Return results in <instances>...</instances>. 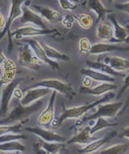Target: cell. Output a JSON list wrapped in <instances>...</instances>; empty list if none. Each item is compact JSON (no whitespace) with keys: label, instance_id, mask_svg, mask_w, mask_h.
I'll return each mask as SVG.
<instances>
[{"label":"cell","instance_id":"cell-1","mask_svg":"<svg viewBox=\"0 0 129 154\" xmlns=\"http://www.w3.org/2000/svg\"><path fill=\"white\" fill-rule=\"evenodd\" d=\"M115 94L113 91H110L108 93L103 95L100 100L95 101L93 103H88V104H84V105L76 106V107H72V108H66L63 112L56 119L53 120L51 123V127L57 128L60 125H62L63 121L66 120H75V119H79L82 117L84 114H86L88 111L94 108L95 107H97L101 103H106L108 101L112 100L115 98Z\"/></svg>","mask_w":129,"mask_h":154},{"label":"cell","instance_id":"cell-2","mask_svg":"<svg viewBox=\"0 0 129 154\" xmlns=\"http://www.w3.org/2000/svg\"><path fill=\"white\" fill-rule=\"evenodd\" d=\"M44 106V100H39L35 103L29 106H23L21 103L14 108L4 118L0 120V125H13L14 123L22 122L26 120L32 114L43 109Z\"/></svg>","mask_w":129,"mask_h":154},{"label":"cell","instance_id":"cell-3","mask_svg":"<svg viewBox=\"0 0 129 154\" xmlns=\"http://www.w3.org/2000/svg\"><path fill=\"white\" fill-rule=\"evenodd\" d=\"M19 64L30 70L38 71L40 68V60H38L33 50L28 44L24 43L20 46L18 56Z\"/></svg>","mask_w":129,"mask_h":154},{"label":"cell","instance_id":"cell-4","mask_svg":"<svg viewBox=\"0 0 129 154\" xmlns=\"http://www.w3.org/2000/svg\"><path fill=\"white\" fill-rule=\"evenodd\" d=\"M124 107L123 102H115V103H101L97 106V110L93 114L85 117L84 121H90V120H96L100 117L112 118L114 117L120 112Z\"/></svg>","mask_w":129,"mask_h":154},{"label":"cell","instance_id":"cell-5","mask_svg":"<svg viewBox=\"0 0 129 154\" xmlns=\"http://www.w3.org/2000/svg\"><path fill=\"white\" fill-rule=\"evenodd\" d=\"M46 88L51 89V91H55L63 94L66 96H74L73 89L71 86H69L67 83L63 82L60 79H46L37 82L28 88Z\"/></svg>","mask_w":129,"mask_h":154},{"label":"cell","instance_id":"cell-6","mask_svg":"<svg viewBox=\"0 0 129 154\" xmlns=\"http://www.w3.org/2000/svg\"><path fill=\"white\" fill-rule=\"evenodd\" d=\"M21 9L22 15L19 19L20 23H29V25H32V26L43 29V30L48 29L45 20L38 13H36L35 11L31 9V7L23 3Z\"/></svg>","mask_w":129,"mask_h":154},{"label":"cell","instance_id":"cell-7","mask_svg":"<svg viewBox=\"0 0 129 154\" xmlns=\"http://www.w3.org/2000/svg\"><path fill=\"white\" fill-rule=\"evenodd\" d=\"M57 91H52L50 96L48 104L42 109L38 116L37 121L40 127H47L51 125L53 120H55V104L56 100Z\"/></svg>","mask_w":129,"mask_h":154},{"label":"cell","instance_id":"cell-8","mask_svg":"<svg viewBox=\"0 0 129 154\" xmlns=\"http://www.w3.org/2000/svg\"><path fill=\"white\" fill-rule=\"evenodd\" d=\"M21 81L20 79H14L11 84L5 85L1 94V103H0V116L4 118L7 116L9 109L10 102L11 100L14 90Z\"/></svg>","mask_w":129,"mask_h":154},{"label":"cell","instance_id":"cell-9","mask_svg":"<svg viewBox=\"0 0 129 154\" xmlns=\"http://www.w3.org/2000/svg\"><path fill=\"white\" fill-rule=\"evenodd\" d=\"M56 29H47V30H43V29L38 28L36 26H34L32 25H25L19 28L16 29L15 31L9 35V37L14 36L16 39H23V37H31V36H38L44 35H50L55 32H57Z\"/></svg>","mask_w":129,"mask_h":154},{"label":"cell","instance_id":"cell-10","mask_svg":"<svg viewBox=\"0 0 129 154\" xmlns=\"http://www.w3.org/2000/svg\"><path fill=\"white\" fill-rule=\"evenodd\" d=\"M22 41L23 43L28 44L31 48V49L33 50L34 53L35 54V55L38 57V59L40 60L41 62L44 63L46 64L49 65L51 67L54 68V69H58L60 67V65L56 61L50 60L49 58L47 56L45 51L43 50V47L41 45L40 42H38V40H36L33 38H23Z\"/></svg>","mask_w":129,"mask_h":154},{"label":"cell","instance_id":"cell-11","mask_svg":"<svg viewBox=\"0 0 129 154\" xmlns=\"http://www.w3.org/2000/svg\"><path fill=\"white\" fill-rule=\"evenodd\" d=\"M118 137L117 131H112L106 135L105 137L100 139H97L94 141L91 142L90 144H87L86 146L83 147L81 149H77V152L80 154H94L96 152L100 151V149L103 146H104L108 142H110L113 138Z\"/></svg>","mask_w":129,"mask_h":154},{"label":"cell","instance_id":"cell-12","mask_svg":"<svg viewBox=\"0 0 129 154\" xmlns=\"http://www.w3.org/2000/svg\"><path fill=\"white\" fill-rule=\"evenodd\" d=\"M52 91L46 88H27L26 91L23 95V97L20 100V103L23 106H29L32 103H35L36 101L42 100L45 96L51 93Z\"/></svg>","mask_w":129,"mask_h":154},{"label":"cell","instance_id":"cell-13","mask_svg":"<svg viewBox=\"0 0 129 154\" xmlns=\"http://www.w3.org/2000/svg\"><path fill=\"white\" fill-rule=\"evenodd\" d=\"M25 131L34 133L46 142H61L65 141V138L59 133H56L51 129H47L43 127H27Z\"/></svg>","mask_w":129,"mask_h":154},{"label":"cell","instance_id":"cell-14","mask_svg":"<svg viewBox=\"0 0 129 154\" xmlns=\"http://www.w3.org/2000/svg\"><path fill=\"white\" fill-rule=\"evenodd\" d=\"M110 51H129V46L124 47L119 43H97L92 45L90 54L101 55Z\"/></svg>","mask_w":129,"mask_h":154},{"label":"cell","instance_id":"cell-15","mask_svg":"<svg viewBox=\"0 0 129 154\" xmlns=\"http://www.w3.org/2000/svg\"><path fill=\"white\" fill-rule=\"evenodd\" d=\"M2 75L0 76V83L2 85H7L14 80L16 74V64L12 60L7 59L2 65Z\"/></svg>","mask_w":129,"mask_h":154},{"label":"cell","instance_id":"cell-16","mask_svg":"<svg viewBox=\"0 0 129 154\" xmlns=\"http://www.w3.org/2000/svg\"><path fill=\"white\" fill-rule=\"evenodd\" d=\"M31 8L33 11L38 13L44 20L48 22L59 21L61 18V14L58 11L42 5L33 4L31 6Z\"/></svg>","mask_w":129,"mask_h":154},{"label":"cell","instance_id":"cell-17","mask_svg":"<svg viewBox=\"0 0 129 154\" xmlns=\"http://www.w3.org/2000/svg\"><path fill=\"white\" fill-rule=\"evenodd\" d=\"M86 64L88 66V68H91V69L96 70L100 72H102L103 74L108 75L112 77H124L126 76V75L124 72H116L108 64H106L104 63L100 62V61H91V60H86Z\"/></svg>","mask_w":129,"mask_h":154},{"label":"cell","instance_id":"cell-18","mask_svg":"<svg viewBox=\"0 0 129 154\" xmlns=\"http://www.w3.org/2000/svg\"><path fill=\"white\" fill-rule=\"evenodd\" d=\"M91 127L87 126V127L79 130L73 137L67 142V144H88L91 142L97 140L96 137H94L91 134Z\"/></svg>","mask_w":129,"mask_h":154},{"label":"cell","instance_id":"cell-19","mask_svg":"<svg viewBox=\"0 0 129 154\" xmlns=\"http://www.w3.org/2000/svg\"><path fill=\"white\" fill-rule=\"evenodd\" d=\"M115 89H117V85H115L113 83H102L91 88H85L81 87L80 92L83 94L91 95V96H100L114 91Z\"/></svg>","mask_w":129,"mask_h":154},{"label":"cell","instance_id":"cell-20","mask_svg":"<svg viewBox=\"0 0 129 154\" xmlns=\"http://www.w3.org/2000/svg\"><path fill=\"white\" fill-rule=\"evenodd\" d=\"M23 2L21 1H11V7H10L9 16L7 19V24L6 27L2 31V34L0 35V39L3 37V35L6 33V31L9 32V29L11 24L14 22L16 19L21 17L22 15V9L21 7Z\"/></svg>","mask_w":129,"mask_h":154},{"label":"cell","instance_id":"cell-21","mask_svg":"<svg viewBox=\"0 0 129 154\" xmlns=\"http://www.w3.org/2000/svg\"><path fill=\"white\" fill-rule=\"evenodd\" d=\"M96 35L103 41H112L114 38V27L108 22H101L97 25Z\"/></svg>","mask_w":129,"mask_h":154},{"label":"cell","instance_id":"cell-22","mask_svg":"<svg viewBox=\"0 0 129 154\" xmlns=\"http://www.w3.org/2000/svg\"><path fill=\"white\" fill-rule=\"evenodd\" d=\"M88 7L89 9L95 12V14H96V24H98L99 22L103 20V18L105 17L106 14L112 11V10H108V8H106L103 2L101 1H99V0L89 1V2H88Z\"/></svg>","mask_w":129,"mask_h":154},{"label":"cell","instance_id":"cell-23","mask_svg":"<svg viewBox=\"0 0 129 154\" xmlns=\"http://www.w3.org/2000/svg\"><path fill=\"white\" fill-rule=\"evenodd\" d=\"M80 73L84 75V76H88L93 80L102 82V83H114L115 80V77L110 76L91 68H82L80 70Z\"/></svg>","mask_w":129,"mask_h":154},{"label":"cell","instance_id":"cell-24","mask_svg":"<svg viewBox=\"0 0 129 154\" xmlns=\"http://www.w3.org/2000/svg\"><path fill=\"white\" fill-rule=\"evenodd\" d=\"M108 18L112 23V26L114 27V38H115V40L118 43L124 42L125 39L128 37L127 29L117 21L116 17L113 14H108Z\"/></svg>","mask_w":129,"mask_h":154},{"label":"cell","instance_id":"cell-25","mask_svg":"<svg viewBox=\"0 0 129 154\" xmlns=\"http://www.w3.org/2000/svg\"><path fill=\"white\" fill-rule=\"evenodd\" d=\"M106 64H108L112 69L116 72H124L129 69V60L120 56H112L104 60Z\"/></svg>","mask_w":129,"mask_h":154},{"label":"cell","instance_id":"cell-26","mask_svg":"<svg viewBox=\"0 0 129 154\" xmlns=\"http://www.w3.org/2000/svg\"><path fill=\"white\" fill-rule=\"evenodd\" d=\"M41 45L43 47V50L45 51L46 55L50 60H62V61H69L70 58L68 55H65L63 53L60 52V51H58L57 49H55L53 47H51L50 45H48L47 43H43V42H40Z\"/></svg>","mask_w":129,"mask_h":154},{"label":"cell","instance_id":"cell-27","mask_svg":"<svg viewBox=\"0 0 129 154\" xmlns=\"http://www.w3.org/2000/svg\"><path fill=\"white\" fill-rule=\"evenodd\" d=\"M129 150V143L113 144L104 149L96 152L94 154H126Z\"/></svg>","mask_w":129,"mask_h":154},{"label":"cell","instance_id":"cell-28","mask_svg":"<svg viewBox=\"0 0 129 154\" xmlns=\"http://www.w3.org/2000/svg\"><path fill=\"white\" fill-rule=\"evenodd\" d=\"M38 144L45 151L52 154H60L66 147L65 144L61 142H46L42 140Z\"/></svg>","mask_w":129,"mask_h":154},{"label":"cell","instance_id":"cell-29","mask_svg":"<svg viewBox=\"0 0 129 154\" xmlns=\"http://www.w3.org/2000/svg\"><path fill=\"white\" fill-rule=\"evenodd\" d=\"M76 21L81 28L84 30H88L93 26L94 17L90 13L81 12L77 15Z\"/></svg>","mask_w":129,"mask_h":154},{"label":"cell","instance_id":"cell-30","mask_svg":"<svg viewBox=\"0 0 129 154\" xmlns=\"http://www.w3.org/2000/svg\"><path fill=\"white\" fill-rule=\"evenodd\" d=\"M26 146L19 140L6 142L0 144V152H23Z\"/></svg>","mask_w":129,"mask_h":154},{"label":"cell","instance_id":"cell-31","mask_svg":"<svg viewBox=\"0 0 129 154\" xmlns=\"http://www.w3.org/2000/svg\"><path fill=\"white\" fill-rule=\"evenodd\" d=\"M118 125H119L118 123H111L106 120V118L100 117L98 119H96V124L92 127H91L90 132H91V135H94L96 134V132H100V131L104 129V128L111 127H116Z\"/></svg>","mask_w":129,"mask_h":154},{"label":"cell","instance_id":"cell-32","mask_svg":"<svg viewBox=\"0 0 129 154\" xmlns=\"http://www.w3.org/2000/svg\"><path fill=\"white\" fill-rule=\"evenodd\" d=\"M92 48L91 41L86 36H83L78 41V49L82 54H90Z\"/></svg>","mask_w":129,"mask_h":154},{"label":"cell","instance_id":"cell-33","mask_svg":"<svg viewBox=\"0 0 129 154\" xmlns=\"http://www.w3.org/2000/svg\"><path fill=\"white\" fill-rule=\"evenodd\" d=\"M22 124L18 123L14 125H0V136L7 134V133H16L21 131Z\"/></svg>","mask_w":129,"mask_h":154},{"label":"cell","instance_id":"cell-34","mask_svg":"<svg viewBox=\"0 0 129 154\" xmlns=\"http://www.w3.org/2000/svg\"><path fill=\"white\" fill-rule=\"evenodd\" d=\"M26 139H27V137L25 135L19 134V133H7V134L0 136V144L13 141V140H21Z\"/></svg>","mask_w":129,"mask_h":154},{"label":"cell","instance_id":"cell-35","mask_svg":"<svg viewBox=\"0 0 129 154\" xmlns=\"http://www.w3.org/2000/svg\"><path fill=\"white\" fill-rule=\"evenodd\" d=\"M58 3L60 5V7L63 11H71L77 8V2H72V1H58Z\"/></svg>","mask_w":129,"mask_h":154},{"label":"cell","instance_id":"cell-36","mask_svg":"<svg viewBox=\"0 0 129 154\" xmlns=\"http://www.w3.org/2000/svg\"><path fill=\"white\" fill-rule=\"evenodd\" d=\"M76 20V18L73 16L72 14H67L66 16L63 17V19H62V23L63 25L67 27V28H71L73 24Z\"/></svg>","mask_w":129,"mask_h":154},{"label":"cell","instance_id":"cell-37","mask_svg":"<svg viewBox=\"0 0 129 154\" xmlns=\"http://www.w3.org/2000/svg\"><path fill=\"white\" fill-rule=\"evenodd\" d=\"M127 88H129V73L126 75V76L124 77V85L120 89V91H119V93L117 94V96H116V99L119 100V99L123 96V94L124 93L125 91L127 90Z\"/></svg>","mask_w":129,"mask_h":154},{"label":"cell","instance_id":"cell-38","mask_svg":"<svg viewBox=\"0 0 129 154\" xmlns=\"http://www.w3.org/2000/svg\"><path fill=\"white\" fill-rule=\"evenodd\" d=\"M82 87L85 88H93V79L88 76H84L82 79Z\"/></svg>","mask_w":129,"mask_h":154},{"label":"cell","instance_id":"cell-39","mask_svg":"<svg viewBox=\"0 0 129 154\" xmlns=\"http://www.w3.org/2000/svg\"><path fill=\"white\" fill-rule=\"evenodd\" d=\"M115 7H116V9L120 10L121 11L126 12L127 14H129V2L117 3V4H115Z\"/></svg>","mask_w":129,"mask_h":154},{"label":"cell","instance_id":"cell-40","mask_svg":"<svg viewBox=\"0 0 129 154\" xmlns=\"http://www.w3.org/2000/svg\"><path fill=\"white\" fill-rule=\"evenodd\" d=\"M118 137H124L129 140V126L124 128L122 131L120 133H118Z\"/></svg>","mask_w":129,"mask_h":154},{"label":"cell","instance_id":"cell-41","mask_svg":"<svg viewBox=\"0 0 129 154\" xmlns=\"http://www.w3.org/2000/svg\"><path fill=\"white\" fill-rule=\"evenodd\" d=\"M35 151L36 154H52L50 153V152H48L45 151L44 149H42V148L38 145V143H36V144H35Z\"/></svg>","mask_w":129,"mask_h":154},{"label":"cell","instance_id":"cell-42","mask_svg":"<svg viewBox=\"0 0 129 154\" xmlns=\"http://www.w3.org/2000/svg\"><path fill=\"white\" fill-rule=\"evenodd\" d=\"M7 24V19L5 18V16L2 13H0V30L4 29Z\"/></svg>","mask_w":129,"mask_h":154},{"label":"cell","instance_id":"cell-43","mask_svg":"<svg viewBox=\"0 0 129 154\" xmlns=\"http://www.w3.org/2000/svg\"><path fill=\"white\" fill-rule=\"evenodd\" d=\"M13 96L21 100L22 99H23V92L21 91V90L17 88L14 90V95H13Z\"/></svg>","mask_w":129,"mask_h":154},{"label":"cell","instance_id":"cell-44","mask_svg":"<svg viewBox=\"0 0 129 154\" xmlns=\"http://www.w3.org/2000/svg\"><path fill=\"white\" fill-rule=\"evenodd\" d=\"M7 60V58L6 57V55L3 53L2 50H0V67H2V65L5 63V61Z\"/></svg>","mask_w":129,"mask_h":154},{"label":"cell","instance_id":"cell-45","mask_svg":"<svg viewBox=\"0 0 129 154\" xmlns=\"http://www.w3.org/2000/svg\"><path fill=\"white\" fill-rule=\"evenodd\" d=\"M128 107H129V96H128V97H127V100H126L125 103H124V107H123V108H122L121 113L124 112V111L126 110V109H127V108H128Z\"/></svg>","mask_w":129,"mask_h":154},{"label":"cell","instance_id":"cell-46","mask_svg":"<svg viewBox=\"0 0 129 154\" xmlns=\"http://www.w3.org/2000/svg\"><path fill=\"white\" fill-rule=\"evenodd\" d=\"M0 154H20L18 152H0Z\"/></svg>","mask_w":129,"mask_h":154},{"label":"cell","instance_id":"cell-47","mask_svg":"<svg viewBox=\"0 0 129 154\" xmlns=\"http://www.w3.org/2000/svg\"><path fill=\"white\" fill-rule=\"evenodd\" d=\"M124 42H125V43H129V36L127 37V38H126V39H125Z\"/></svg>","mask_w":129,"mask_h":154},{"label":"cell","instance_id":"cell-48","mask_svg":"<svg viewBox=\"0 0 129 154\" xmlns=\"http://www.w3.org/2000/svg\"><path fill=\"white\" fill-rule=\"evenodd\" d=\"M2 84H1V83H0V88H1V87H2Z\"/></svg>","mask_w":129,"mask_h":154},{"label":"cell","instance_id":"cell-49","mask_svg":"<svg viewBox=\"0 0 129 154\" xmlns=\"http://www.w3.org/2000/svg\"><path fill=\"white\" fill-rule=\"evenodd\" d=\"M1 34H2V31L0 30V35H1Z\"/></svg>","mask_w":129,"mask_h":154},{"label":"cell","instance_id":"cell-50","mask_svg":"<svg viewBox=\"0 0 129 154\" xmlns=\"http://www.w3.org/2000/svg\"><path fill=\"white\" fill-rule=\"evenodd\" d=\"M128 22H129V20H128Z\"/></svg>","mask_w":129,"mask_h":154}]
</instances>
